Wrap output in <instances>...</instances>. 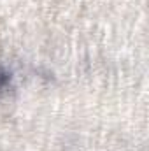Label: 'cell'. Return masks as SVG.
Instances as JSON below:
<instances>
[{
  "mask_svg": "<svg viewBox=\"0 0 149 151\" xmlns=\"http://www.w3.org/2000/svg\"><path fill=\"white\" fill-rule=\"evenodd\" d=\"M9 83H11V72L0 65V93L9 86Z\"/></svg>",
  "mask_w": 149,
  "mask_h": 151,
  "instance_id": "1",
  "label": "cell"
}]
</instances>
